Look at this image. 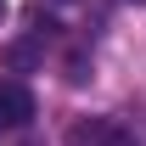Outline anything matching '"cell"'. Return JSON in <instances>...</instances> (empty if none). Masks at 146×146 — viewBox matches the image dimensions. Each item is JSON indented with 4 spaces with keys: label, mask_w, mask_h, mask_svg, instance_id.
Wrapping results in <instances>:
<instances>
[{
    "label": "cell",
    "mask_w": 146,
    "mask_h": 146,
    "mask_svg": "<svg viewBox=\"0 0 146 146\" xmlns=\"http://www.w3.org/2000/svg\"><path fill=\"white\" fill-rule=\"evenodd\" d=\"M107 146H141V141H135V135H129L124 124H112V135H107Z\"/></svg>",
    "instance_id": "5"
},
{
    "label": "cell",
    "mask_w": 146,
    "mask_h": 146,
    "mask_svg": "<svg viewBox=\"0 0 146 146\" xmlns=\"http://www.w3.org/2000/svg\"><path fill=\"white\" fill-rule=\"evenodd\" d=\"M28 118H34V90L23 79H6L0 84V129H23Z\"/></svg>",
    "instance_id": "1"
},
{
    "label": "cell",
    "mask_w": 146,
    "mask_h": 146,
    "mask_svg": "<svg viewBox=\"0 0 146 146\" xmlns=\"http://www.w3.org/2000/svg\"><path fill=\"white\" fill-rule=\"evenodd\" d=\"M62 6H68V0H62Z\"/></svg>",
    "instance_id": "8"
},
{
    "label": "cell",
    "mask_w": 146,
    "mask_h": 146,
    "mask_svg": "<svg viewBox=\"0 0 146 146\" xmlns=\"http://www.w3.org/2000/svg\"><path fill=\"white\" fill-rule=\"evenodd\" d=\"M107 135H112V118H73L62 146H107Z\"/></svg>",
    "instance_id": "3"
},
{
    "label": "cell",
    "mask_w": 146,
    "mask_h": 146,
    "mask_svg": "<svg viewBox=\"0 0 146 146\" xmlns=\"http://www.w3.org/2000/svg\"><path fill=\"white\" fill-rule=\"evenodd\" d=\"M0 17H6V0H0Z\"/></svg>",
    "instance_id": "6"
},
{
    "label": "cell",
    "mask_w": 146,
    "mask_h": 146,
    "mask_svg": "<svg viewBox=\"0 0 146 146\" xmlns=\"http://www.w3.org/2000/svg\"><path fill=\"white\" fill-rule=\"evenodd\" d=\"M84 68H90V62H84V56L73 51V56H68V79H73V84H84V79H90V73H84Z\"/></svg>",
    "instance_id": "4"
},
{
    "label": "cell",
    "mask_w": 146,
    "mask_h": 146,
    "mask_svg": "<svg viewBox=\"0 0 146 146\" xmlns=\"http://www.w3.org/2000/svg\"><path fill=\"white\" fill-rule=\"evenodd\" d=\"M0 68H6V73H34V68H45V39H39V34L6 39V45H0Z\"/></svg>",
    "instance_id": "2"
},
{
    "label": "cell",
    "mask_w": 146,
    "mask_h": 146,
    "mask_svg": "<svg viewBox=\"0 0 146 146\" xmlns=\"http://www.w3.org/2000/svg\"><path fill=\"white\" fill-rule=\"evenodd\" d=\"M135 6H146V0H135Z\"/></svg>",
    "instance_id": "7"
}]
</instances>
